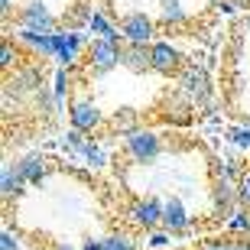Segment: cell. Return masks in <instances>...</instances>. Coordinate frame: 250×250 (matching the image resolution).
Segmentation results:
<instances>
[{
  "label": "cell",
  "instance_id": "603a6c76",
  "mask_svg": "<svg viewBox=\"0 0 250 250\" xmlns=\"http://www.w3.org/2000/svg\"><path fill=\"white\" fill-rule=\"evenodd\" d=\"M169 244H172V231H166V228L149 231V241H146L149 250H169Z\"/></svg>",
  "mask_w": 250,
  "mask_h": 250
},
{
  "label": "cell",
  "instance_id": "83f0119b",
  "mask_svg": "<svg viewBox=\"0 0 250 250\" xmlns=\"http://www.w3.org/2000/svg\"><path fill=\"white\" fill-rule=\"evenodd\" d=\"M202 250H234V237L228 234V237H208V241L202 244Z\"/></svg>",
  "mask_w": 250,
  "mask_h": 250
},
{
  "label": "cell",
  "instance_id": "cb8c5ba5",
  "mask_svg": "<svg viewBox=\"0 0 250 250\" xmlns=\"http://www.w3.org/2000/svg\"><path fill=\"white\" fill-rule=\"evenodd\" d=\"M228 140H231L237 149H250V124L247 127H231L228 130Z\"/></svg>",
  "mask_w": 250,
  "mask_h": 250
},
{
  "label": "cell",
  "instance_id": "3957f363",
  "mask_svg": "<svg viewBox=\"0 0 250 250\" xmlns=\"http://www.w3.org/2000/svg\"><path fill=\"white\" fill-rule=\"evenodd\" d=\"M20 29H33V33H56V17L46 7V0H26L17 13Z\"/></svg>",
  "mask_w": 250,
  "mask_h": 250
},
{
  "label": "cell",
  "instance_id": "d590c367",
  "mask_svg": "<svg viewBox=\"0 0 250 250\" xmlns=\"http://www.w3.org/2000/svg\"><path fill=\"white\" fill-rule=\"evenodd\" d=\"M244 26H247V29H250V17H247V20H244Z\"/></svg>",
  "mask_w": 250,
  "mask_h": 250
},
{
  "label": "cell",
  "instance_id": "9c48e42d",
  "mask_svg": "<svg viewBox=\"0 0 250 250\" xmlns=\"http://www.w3.org/2000/svg\"><path fill=\"white\" fill-rule=\"evenodd\" d=\"M7 91H39V84H42V68L39 65H26V68H13V75H7Z\"/></svg>",
  "mask_w": 250,
  "mask_h": 250
},
{
  "label": "cell",
  "instance_id": "5b68a950",
  "mask_svg": "<svg viewBox=\"0 0 250 250\" xmlns=\"http://www.w3.org/2000/svg\"><path fill=\"white\" fill-rule=\"evenodd\" d=\"M179 84H182V91L192 98L195 107H208V104H211V82H208V75H205L202 65H188L186 72L179 75Z\"/></svg>",
  "mask_w": 250,
  "mask_h": 250
},
{
  "label": "cell",
  "instance_id": "8fae6325",
  "mask_svg": "<svg viewBox=\"0 0 250 250\" xmlns=\"http://www.w3.org/2000/svg\"><path fill=\"white\" fill-rule=\"evenodd\" d=\"M182 62V56L176 52V46H169V42H153L149 46V65H153V72L159 75H172Z\"/></svg>",
  "mask_w": 250,
  "mask_h": 250
},
{
  "label": "cell",
  "instance_id": "4316f807",
  "mask_svg": "<svg viewBox=\"0 0 250 250\" xmlns=\"http://www.w3.org/2000/svg\"><path fill=\"white\" fill-rule=\"evenodd\" d=\"M237 198H241V208L250 211V169L241 172V179H237Z\"/></svg>",
  "mask_w": 250,
  "mask_h": 250
},
{
  "label": "cell",
  "instance_id": "44dd1931",
  "mask_svg": "<svg viewBox=\"0 0 250 250\" xmlns=\"http://www.w3.org/2000/svg\"><path fill=\"white\" fill-rule=\"evenodd\" d=\"M104 250H137V241L124 231H114L104 237Z\"/></svg>",
  "mask_w": 250,
  "mask_h": 250
},
{
  "label": "cell",
  "instance_id": "4dcf8cb0",
  "mask_svg": "<svg viewBox=\"0 0 250 250\" xmlns=\"http://www.w3.org/2000/svg\"><path fill=\"white\" fill-rule=\"evenodd\" d=\"M234 237V234H231ZM234 250H250V234H241V237H234Z\"/></svg>",
  "mask_w": 250,
  "mask_h": 250
},
{
  "label": "cell",
  "instance_id": "5bb4252c",
  "mask_svg": "<svg viewBox=\"0 0 250 250\" xmlns=\"http://www.w3.org/2000/svg\"><path fill=\"white\" fill-rule=\"evenodd\" d=\"M23 179H26V186H42L46 182V172H49V163L42 153H26V156L17 163Z\"/></svg>",
  "mask_w": 250,
  "mask_h": 250
},
{
  "label": "cell",
  "instance_id": "277c9868",
  "mask_svg": "<svg viewBox=\"0 0 250 250\" xmlns=\"http://www.w3.org/2000/svg\"><path fill=\"white\" fill-rule=\"evenodd\" d=\"M130 218H133V224L143 228V231H156V228H163V221H166V202L156 198V195H146V198L133 202Z\"/></svg>",
  "mask_w": 250,
  "mask_h": 250
},
{
  "label": "cell",
  "instance_id": "e0dca14e",
  "mask_svg": "<svg viewBox=\"0 0 250 250\" xmlns=\"http://www.w3.org/2000/svg\"><path fill=\"white\" fill-rule=\"evenodd\" d=\"M159 13H163V23H166V26H182V23H188V13L182 10L179 0H159Z\"/></svg>",
  "mask_w": 250,
  "mask_h": 250
},
{
  "label": "cell",
  "instance_id": "d6986e66",
  "mask_svg": "<svg viewBox=\"0 0 250 250\" xmlns=\"http://www.w3.org/2000/svg\"><path fill=\"white\" fill-rule=\"evenodd\" d=\"M72 91V72H68V68H59L56 72V82H52V98H56L59 101V107H62V101H65V94Z\"/></svg>",
  "mask_w": 250,
  "mask_h": 250
},
{
  "label": "cell",
  "instance_id": "ac0fdd59",
  "mask_svg": "<svg viewBox=\"0 0 250 250\" xmlns=\"http://www.w3.org/2000/svg\"><path fill=\"white\" fill-rule=\"evenodd\" d=\"M224 228H228V234H234V237L250 234V211H247V208H237V211L224 221Z\"/></svg>",
  "mask_w": 250,
  "mask_h": 250
},
{
  "label": "cell",
  "instance_id": "ba28073f",
  "mask_svg": "<svg viewBox=\"0 0 250 250\" xmlns=\"http://www.w3.org/2000/svg\"><path fill=\"white\" fill-rule=\"evenodd\" d=\"M121 29L124 36H127V42H137V46H146L149 39H153V33H156V26H153V20L146 17V13H127V17L121 20Z\"/></svg>",
  "mask_w": 250,
  "mask_h": 250
},
{
  "label": "cell",
  "instance_id": "9a60e30c",
  "mask_svg": "<svg viewBox=\"0 0 250 250\" xmlns=\"http://www.w3.org/2000/svg\"><path fill=\"white\" fill-rule=\"evenodd\" d=\"M23 186H26V179H23L20 166L3 163V169H0V198H3V202L20 198V195H23Z\"/></svg>",
  "mask_w": 250,
  "mask_h": 250
},
{
  "label": "cell",
  "instance_id": "e575fe53",
  "mask_svg": "<svg viewBox=\"0 0 250 250\" xmlns=\"http://www.w3.org/2000/svg\"><path fill=\"white\" fill-rule=\"evenodd\" d=\"M52 250H82V247H72V244H65V241H59V244H52Z\"/></svg>",
  "mask_w": 250,
  "mask_h": 250
},
{
  "label": "cell",
  "instance_id": "f546056e",
  "mask_svg": "<svg viewBox=\"0 0 250 250\" xmlns=\"http://www.w3.org/2000/svg\"><path fill=\"white\" fill-rule=\"evenodd\" d=\"M0 250H20V241L13 231H3L0 234Z\"/></svg>",
  "mask_w": 250,
  "mask_h": 250
},
{
  "label": "cell",
  "instance_id": "30bf717a",
  "mask_svg": "<svg viewBox=\"0 0 250 250\" xmlns=\"http://www.w3.org/2000/svg\"><path fill=\"white\" fill-rule=\"evenodd\" d=\"M82 46H84V33H78V29H72V33H56V56L52 59H59L65 68H72Z\"/></svg>",
  "mask_w": 250,
  "mask_h": 250
},
{
  "label": "cell",
  "instance_id": "8992f818",
  "mask_svg": "<svg viewBox=\"0 0 250 250\" xmlns=\"http://www.w3.org/2000/svg\"><path fill=\"white\" fill-rule=\"evenodd\" d=\"M68 121H72L75 130H82V133H94V130L104 124V117H101V107H98L94 101L75 98L72 107H68Z\"/></svg>",
  "mask_w": 250,
  "mask_h": 250
},
{
  "label": "cell",
  "instance_id": "7a4b0ae2",
  "mask_svg": "<svg viewBox=\"0 0 250 250\" xmlns=\"http://www.w3.org/2000/svg\"><path fill=\"white\" fill-rule=\"evenodd\" d=\"M121 65V46H114L111 39L104 36H94L88 42V68L91 75H107Z\"/></svg>",
  "mask_w": 250,
  "mask_h": 250
},
{
  "label": "cell",
  "instance_id": "484cf974",
  "mask_svg": "<svg viewBox=\"0 0 250 250\" xmlns=\"http://www.w3.org/2000/svg\"><path fill=\"white\" fill-rule=\"evenodd\" d=\"M88 29H91L94 36H111V33H114V26L107 23V17H104V13H91V23H88Z\"/></svg>",
  "mask_w": 250,
  "mask_h": 250
},
{
  "label": "cell",
  "instance_id": "52a82bcc",
  "mask_svg": "<svg viewBox=\"0 0 250 250\" xmlns=\"http://www.w3.org/2000/svg\"><path fill=\"white\" fill-rule=\"evenodd\" d=\"M214 211L221 221H228L237 208H241V198H237V179H224V176H214Z\"/></svg>",
  "mask_w": 250,
  "mask_h": 250
},
{
  "label": "cell",
  "instance_id": "d6a6232c",
  "mask_svg": "<svg viewBox=\"0 0 250 250\" xmlns=\"http://www.w3.org/2000/svg\"><path fill=\"white\" fill-rule=\"evenodd\" d=\"M234 7H237L234 0H218V10H221V13H234Z\"/></svg>",
  "mask_w": 250,
  "mask_h": 250
},
{
  "label": "cell",
  "instance_id": "f1b7e54d",
  "mask_svg": "<svg viewBox=\"0 0 250 250\" xmlns=\"http://www.w3.org/2000/svg\"><path fill=\"white\" fill-rule=\"evenodd\" d=\"M13 65H17V52H13V46H10V42H3V46H0V68H3V72H10Z\"/></svg>",
  "mask_w": 250,
  "mask_h": 250
},
{
  "label": "cell",
  "instance_id": "6da1fadb",
  "mask_svg": "<svg viewBox=\"0 0 250 250\" xmlns=\"http://www.w3.org/2000/svg\"><path fill=\"white\" fill-rule=\"evenodd\" d=\"M124 146H127V156L133 159V163H153V159H159V153H163V140H159V133H153V130H130L127 137H124Z\"/></svg>",
  "mask_w": 250,
  "mask_h": 250
},
{
  "label": "cell",
  "instance_id": "7c38bea8",
  "mask_svg": "<svg viewBox=\"0 0 250 250\" xmlns=\"http://www.w3.org/2000/svg\"><path fill=\"white\" fill-rule=\"evenodd\" d=\"M188 224H192V214H188L186 202L179 198V195H169L166 198V221H163V228L172 234H186Z\"/></svg>",
  "mask_w": 250,
  "mask_h": 250
},
{
  "label": "cell",
  "instance_id": "ffe728a7",
  "mask_svg": "<svg viewBox=\"0 0 250 250\" xmlns=\"http://www.w3.org/2000/svg\"><path fill=\"white\" fill-rule=\"evenodd\" d=\"M78 159H84V163H88V166H94V169L107 163V156H104V149L98 146L94 140H84V146H82V153H78Z\"/></svg>",
  "mask_w": 250,
  "mask_h": 250
},
{
  "label": "cell",
  "instance_id": "7402d4cb",
  "mask_svg": "<svg viewBox=\"0 0 250 250\" xmlns=\"http://www.w3.org/2000/svg\"><path fill=\"white\" fill-rule=\"evenodd\" d=\"M111 127L117 130V133H124V137H127L130 130H137V114L130 111V107H124L121 114H114V121H111Z\"/></svg>",
  "mask_w": 250,
  "mask_h": 250
},
{
  "label": "cell",
  "instance_id": "8d00e7d4",
  "mask_svg": "<svg viewBox=\"0 0 250 250\" xmlns=\"http://www.w3.org/2000/svg\"><path fill=\"white\" fill-rule=\"evenodd\" d=\"M247 124H250V121H247Z\"/></svg>",
  "mask_w": 250,
  "mask_h": 250
},
{
  "label": "cell",
  "instance_id": "2e32d148",
  "mask_svg": "<svg viewBox=\"0 0 250 250\" xmlns=\"http://www.w3.org/2000/svg\"><path fill=\"white\" fill-rule=\"evenodd\" d=\"M17 39L26 42L39 56H56V33H33V29H17Z\"/></svg>",
  "mask_w": 250,
  "mask_h": 250
},
{
  "label": "cell",
  "instance_id": "836d02e7",
  "mask_svg": "<svg viewBox=\"0 0 250 250\" xmlns=\"http://www.w3.org/2000/svg\"><path fill=\"white\" fill-rule=\"evenodd\" d=\"M10 10H13V0H0V13H3V20L10 17Z\"/></svg>",
  "mask_w": 250,
  "mask_h": 250
},
{
  "label": "cell",
  "instance_id": "d4e9b609",
  "mask_svg": "<svg viewBox=\"0 0 250 250\" xmlns=\"http://www.w3.org/2000/svg\"><path fill=\"white\" fill-rule=\"evenodd\" d=\"M84 140H88V137H84V133H82V130H68V133H65V149H68V153H72V156H78V153H82V146H84Z\"/></svg>",
  "mask_w": 250,
  "mask_h": 250
},
{
  "label": "cell",
  "instance_id": "1f68e13d",
  "mask_svg": "<svg viewBox=\"0 0 250 250\" xmlns=\"http://www.w3.org/2000/svg\"><path fill=\"white\" fill-rule=\"evenodd\" d=\"M82 250H104V241H94V237H88V241L82 244Z\"/></svg>",
  "mask_w": 250,
  "mask_h": 250
},
{
  "label": "cell",
  "instance_id": "4fadbf2b",
  "mask_svg": "<svg viewBox=\"0 0 250 250\" xmlns=\"http://www.w3.org/2000/svg\"><path fill=\"white\" fill-rule=\"evenodd\" d=\"M121 65L133 75H143V72H153L149 65V49L146 46H137V42H124L121 46Z\"/></svg>",
  "mask_w": 250,
  "mask_h": 250
}]
</instances>
